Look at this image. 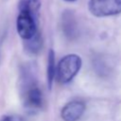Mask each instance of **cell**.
Returning a JSON list of instances; mask_svg holds the SVG:
<instances>
[{"label": "cell", "instance_id": "ba28073f", "mask_svg": "<svg viewBox=\"0 0 121 121\" xmlns=\"http://www.w3.org/2000/svg\"><path fill=\"white\" fill-rule=\"evenodd\" d=\"M56 69H55V53L52 49L48 52V65H47V81H48V87L51 89L53 78L55 77Z\"/></svg>", "mask_w": 121, "mask_h": 121}, {"label": "cell", "instance_id": "7a4b0ae2", "mask_svg": "<svg viewBox=\"0 0 121 121\" xmlns=\"http://www.w3.org/2000/svg\"><path fill=\"white\" fill-rule=\"evenodd\" d=\"M89 11L96 17H106L121 13V0H90Z\"/></svg>", "mask_w": 121, "mask_h": 121}, {"label": "cell", "instance_id": "8fae6325", "mask_svg": "<svg viewBox=\"0 0 121 121\" xmlns=\"http://www.w3.org/2000/svg\"><path fill=\"white\" fill-rule=\"evenodd\" d=\"M64 1H67V2H73V1H76V0H64Z\"/></svg>", "mask_w": 121, "mask_h": 121}, {"label": "cell", "instance_id": "52a82bcc", "mask_svg": "<svg viewBox=\"0 0 121 121\" xmlns=\"http://www.w3.org/2000/svg\"><path fill=\"white\" fill-rule=\"evenodd\" d=\"M74 15L67 11L63 14V24H62V27H63V30H64V33L68 36V37H71V36H75L76 34V29H77V26H76V23L74 21Z\"/></svg>", "mask_w": 121, "mask_h": 121}, {"label": "cell", "instance_id": "3957f363", "mask_svg": "<svg viewBox=\"0 0 121 121\" xmlns=\"http://www.w3.org/2000/svg\"><path fill=\"white\" fill-rule=\"evenodd\" d=\"M16 28L19 36L25 41L31 39L38 31L36 26V19L29 13L20 11L17 16Z\"/></svg>", "mask_w": 121, "mask_h": 121}, {"label": "cell", "instance_id": "277c9868", "mask_svg": "<svg viewBox=\"0 0 121 121\" xmlns=\"http://www.w3.org/2000/svg\"><path fill=\"white\" fill-rule=\"evenodd\" d=\"M84 111L85 104L82 101L74 100L63 106L60 115L64 121H77L82 116Z\"/></svg>", "mask_w": 121, "mask_h": 121}, {"label": "cell", "instance_id": "5b68a950", "mask_svg": "<svg viewBox=\"0 0 121 121\" xmlns=\"http://www.w3.org/2000/svg\"><path fill=\"white\" fill-rule=\"evenodd\" d=\"M25 104L30 110H38L42 107L43 94L38 87L32 86L26 91L25 95Z\"/></svg>", "mask_w": 121, "mask_h": 121}, {"label": "cell", "instance_id": "9c48e42d", "mask_svg": "<svg viewBox=\"0 0 121 121\" xmlns=\"http://www.w3.org/2000/svg\"><path fill=\"white\" fill-rule=\"evenodd\" d=\"M26 47L31 53L38 52L40 50L41 46H42V39H41V36H40V34L38 32L31 39L26 40Z\"/></svg>", "mask_w": 121, "mask_h": 121}, {"label": "cell", "instance_id": "6da1fadb", "mask_svg": "<svg viewBox=\"0 0 121 121\" xmlns=\"http://www.w3.org/2000/svg\"><path fill=\"white\" fill-rule=\"evenodd\" d=\"M81 67V59L77 54L64 56L58 63L56 77L60 83H67L74 78Z\"/></svg>", "mask_w": 121, "mask_h": 121}, {"label": "cell", "instance_id": "8992f818", "mask_svg": "<svg viewBox=\"0 0 121 121\" xmlns=\"http://www.w3.org/2000/svg\"><path fill=\"white\" fill-rule=\"evenodd\" d=\"M41 7V0H20L19 10L31 14L35 19Z\"/></svg>", "mask_w": 121, "mask_h": 121}, {"label": "cell", "instance_id": "30bf717a", "mask_svg": "<svg viewBox=\"0 0 121 121\" xmlns=\"http://www.w3.org/2000/svg\"><path fill=\"white\" fill-rule=\"evenodd\" d=\"M0 121H24L20 116L15 115H3Z\"/></svg>", "mask_w": 121, "mask_h": 121}]
</instances>
